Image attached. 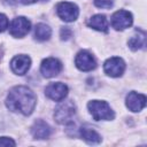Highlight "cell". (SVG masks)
Wrapping results in <instances>:
<instances>
[{
	"mask_svg": "<svg viewBox=\"0 0 147 147\" xmlns=\"http://www.w3.org/2000/svg\"><path fill=\"white\" fill-rule=\"evenodd\" d=\"M52 34V30L51 28L45 24V23H39L36 25V29H34V37L37 40L39 41H45L47 39H49Z\"/></svg>",
	"mask_w": 147,
	"mask_h": 147,
	"instance_id": "cell-16",
	"label": "cell"
},
{
	"mask_svg": "<svg viewBox=\"0 0 147 147\" xmlns=\"http://www.w3.org/2000/svg\"><path fill=\"white\" fill-rule=\"evenodd\" d=\"M0 57H1V55H0Z\"/></svg>",
	"mask_w": 147,
	"mask_h": 147,
	"instance_id": "cell-23",
	"label": "cell"
},
{
	"mask_svg": "<svg viewBox=\"0 0 147 147\" xmlns=\"http://www.w3.org/2000/svg\"><path fill=\"white\" fill-rule=\"evenodd\" d=\"M31 133L36 139H46L51 134V127L45 121L37 119L31 126Z\"/></svg>",
	"mask_w": 147,
	"mask_h": 147,
	"instance_id": "cell-13",
	"label": "cell"
},
{
	"mask_svg": "<svg viewBox=\"0 0 147 147\" xmlns=\"http://www.w3.org/2000/svg\"><path fill=\"white\" fill-rule=\"evenodd\" d=\"M145 37H146V34H145L144 31H141L140 33L138 32V33L133 34L129 39V46H130V48L132 51H137V49H140L141 47H144L145 46V41H146L145 40Z\"/></svg>",
	"mask_w": 147,
	"mask_h": 147,
	"instance_id": "cell-17",
	"label": "cell"
},
{
	"mask_svg": "<svg viewBox=\"0 0 147 147\" xmlns=\"http://www.w3.org/2000/svg\"><path fill=\"white\" fill-rule=\"evenodd\" d=\"M146 106V96L141 93L130 92L126 96V107L131 111H140Z\"/></svg>",
	"mask_w": 147,
	"mask_h": 147,
	"instance_id": "cell-12",
	"label": "cell"
},
{
	"mask_svg": "<svg viewBox=\"0 0 147 147\" xmlns=\"http://www.w3.org/2000/svg\"><path fill=\"white\" fill-rule=\"evenodd\" d=\"M16 142L7 137H0V146H15Z\"/></svg>",
	"mask_w": 147,
	"mask_h": 147,
	"instance_id": "cell-20",
	"label": "cell"
},
{
	"mask_svg": "<svg viewBox=\"0 0 147 147\" xmlns=\"http://www.w3.org/2000/svg\"><path fill=\"white\" fill-rule=\"evenodd\" d=\"M31 59L28 55H17L10 61V68L16 75H24L30 69Z\"/></svg>",
	"mask_w": 147,
	"mask_h": 147,
	"instance_id": "cell-11",
	"label": "cell"
},
{
	"mask_svg": "<svg viewBox=\"0 0 147 147\" xmlns=\"http://www.w3.org/2000/svg\"><path fill=\"white\" fill-rule=\"evenodd\" d=\"M76 115V106L71 100L62 101L54 111V118L59 124L68 125L72 123Z\"/></svg>",
	"mask_w": 147,
	"mask_h": 147,
	"instance_id": "cell-2",
	"label": "cell"
},
{
	"mask_svg": "<svg viewBox=\"0 0 147 147\" xmlns=\"http://www.w3.org/2000/svg\"><path fill=\"white\" fill-rule=\"evenodd\" d=\"M87 108L90 114L95 121H110L114 118V111L111 110L110 106L106 101L100 100H92L87 103Z\"/></svg>",
	"mask_w": 147,
	"mask_h": 147,
	"instance_id": "cell-3",
	"label": "cell"
},
{
	"mask_svg": "<svg viewBox=\"0 0 147 147\" xmlns=\"http://www.w3.org/2000/svg\"><path fill=\"white\" fill-rule=\"evenodd\" d=\"M103 70L110 77H119L125 70V63L121 57H110L105 62Z\"/></svg>",
	"mask_w": 147,
	"mask_h": 147,
	"instance_id": "cell-9",
	"label": "cell"
},
{
	"mask_svg": "<svg viewBox=\"0 0 147 147\" xmlns=\"http://www.w3.org/2000/svg\"><path fill=\"white\" fill-rule=\"evenodd\" d=\"M61 69H62L61 62L54 57L45 59L40 64V72L46 78H52V77L57 76L60 74Z\"/></svg>",
	"mask_w": 147,
	"mask_h": 147,
	"instance_id": "cell-10",
	"label": "cell"
},
{
	"mask_svg": "<svg viewBox=\"0 0 147 147\" xmlns=\"http://www.w3.org/2000/svg\"><path fill=\"white\" fill-rule=\"evenodd\" d=\"M56 13H57L59 17L61 20H63L64 22H74L78 17L79 10L75 3L68 2V1H62L56 6Z\"/></svg>",
	"mask_w": 147,
	"mask_h": 147,
	"instance_id": "cell-4",
	"label": "cell"
},
{
	"mask_svg": "<svg viewBox=\"0 0 147 147\" xmlns=\"http://www.w3.org/2000/svg\"><path fill=\"white\" fill-rule=\"evenodd\" d=\"M30 28H31L30 21L23 16H18L13 20V22L9 26V33L13 37L22 38L30 31Z\"/></svg>",
	"mask_w": 147,
	"mask_h": 147,
	"instance_id": "cell-5",
	"label": "cell"
},
{
	"mask_svg": "<svg viewBox=\"0 0 147 147\" xmlns=\"http://www.w3.org/2000/svg\"><path fill=\"white\" fill-rule=\"evenodd\" d=\"M45 94L53 101H62L68 94V86L61 82L51 83L45 88Z\"/></svg>",
	"mask_w": 147,
	"mask_h": 147,
	"instance_id": "cell-7",
	"label": "cell"
},
{
	"mask_svg": "<svg viewBox=\"0 0 147 147\" xmlns=\"http://www.w3.org/2000/svg\"><path fill=\"white\" fill-rule=\"evenodd\" d=\"M94 1V5L99 8H105V9H108V8H111L113 5H114V0H93Z\"/></svg>",
	"mask_w": 147,
	"mask_h": 147,
	"instance_id": "cell-18",
	"label": "cell"
},
{
	"mask_svg": "<svg viewBox=\"0 0 147 147\" xmlns=\"http://www.w3.org/2000/svg\"><path fill=\"white\" fill-rule=\"evenodd\" d=\"M22 1V3H24V5H30V3H33V2H36V1H38V0H21Z\"/></svg>",
	"mask_w": 147,
	"mask_h": 147,
	"instance_id": "cell-22",
	"label": "cell"
},
{
	"mask_svg": "<svg viewBox=\"0 0 147 147\" xmlns=\"http://www.w3.org/2000/svg\"><path fill=\"white\" fill-rule=\"evenodd\" d=\"M8 28V18L6 15L0 14V32L5 31Z\"/></svg>",
	"mask_w": 147,
	"mask_h": 147,
	"instance_id": "cell-19",
	"label": "cell"
},
{
	"mask_svg": "<svg viewBox=\"0 0 147 147\" xmlns=\"http://www.w3.org/2000/svg\"><path fill=\"white\" fill-rule=\"evenodd\" d=\"M133 18L127 10H117L111 16V26L115 30H124L132 25Z\"/></svg>",
	"mask_w": 147,
	"mask_h": 147,
	"instance_id": "cell-6",
	"label": "cell"
},
{
	"mask_svg": "<svg viewBox=\"0 0 147 147\" xmlns=\"http://www.w3.org/2000/svg\"><path fill=\"white\" fill-rule=\"evenodd\" d=\"M79 133H80V137L87 142V144H91V145H94V144H99L101 141V137L100 134L91 126L88 125H83L80 129H79Z\"/></svg>",
	"mask_w": 147,
	"mask_h": 147,
	"instance_id": "cell-14",
	"label": "cell"
},
{
	"mask_svg": "<svg viewBox=\"0 0 147 147\" xmlns=\"http://www.w3.org/2000/svg\"><path fill=\"white\" fill-rule=\"evenodd\" d=\"M87 24H88L90 28H93V29H95L98 31H103V32L108 31V21H107L105 15L96 14V15L92 16L88 20Z\"/></svg>",
	"mask_w": 147,
	"mask_h": 147,
	"instance_id": "cell-15",
	"label": "cell"
},
{
	"mask_svg": "<svg viewBox=\"0 0 147 147\" xmlns=\"http://www.w3.org/2000/svg\"><path fill=\"white\" fill-rule=\"evenodd\" d=\"M75 63H76V67L82 71H91L96 67V61L94 56L87 51L78 52L75 59Z\"/></svg>",
	"mask_w": 147,
	"mask_h": 147,
	"instance_id": "cell-8",
	"label": "cell"
},
{
	"mask_svg": "<svg viewBox=\"0 0 147 147\" xmlns=\"http://www.w3.org/2000/svg\"><path fill=\"white\" fill-rule=\"evenodd\" d=\"M71 34H72V31L68 26H64V28L61 29V38L62 39L67 40V39H69L71 37Z\"/></svg>",
	"mask_w": 147,
	"mask_h": 147,
	"instance_id": "cell-21",
	"label": "cell"
},
{
	"mask_svg": "<svg viewBox=\"0 0 147 147\" xmlns=\"http://www.w3.org/2000/svg\"><path fill=\"white\" fill-rule=\"evenodd\" d=\"M37 103L36 94L26 86H15L13 87L7 96L6 105L9 110L21 113L25 116L30 115Z\"/></svg>",
	"mask_w": 147,
	"mask_h": 147,
	"instance_id": "cell-1",
	"label": "cell"
}]
</instances>
